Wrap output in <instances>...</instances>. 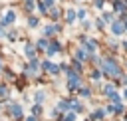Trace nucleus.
<instances>
[{
	"label": "nucleus",
	"instance_id": "423d86ee",
	"mask_svg": "<svg viewBox=\"0 0 127 121\" xmlns=\"http://www.w3.org/2000/svg\"><path fill=\"white\" fill-rule=\"evenodd\" d=\"M111 30H113L115 36L123 34V32H125V30H123V22H115V20H113V22H111Z\"/></svg>",
	"mask_w": 127,
	"mask_h": 121
},
{
	"label": "nucleus",
	"instance_id": "aec40b11",
	"mask_svg": "<svg viewBox=\"0 0 127 121\" xmlns=\"http://www.w3.org/2000/svg\"><path fill=\"white\" fill-rule=\"evenodd\" d=\"M75 58H77V60H83V58H85V50H77Z\"/></svg>",
	"mask_w": 127,
	"mask_h": 121
},
{
	"label": "nucleus",
	"instance_id": "2eb2a0df",
	"mask_svg": "<svg viewBox=\"0 0 127 121\" xmlns=\"http://www.w3.org/2000/svg\"><path fill=\"white\" fill-rule=\"evenodd\" d=\"M28 26H30V28H36V26H38V18H34V16L28 18Z\"/></svg>",
	"mask_w": 127,
	"mask_h": 121
},
{
	"label": "nucleus",
	"instance_id": "0eeeda50",
	"mask_svg": "<svg viewBox=\"0 0 127 121\" xmlns=\"http://www.w3.org/2000/svg\"><path fill=\"white\" fill-rule=\"evenodd\" d=\"M24 54H26V58L34 60V56H36V48H34L32 44H26V48H24Z\"/></svg>",
	"mask_w": 127,
	"mask_h": 121
},
{
	"label": "nucleus",
	"instance_id": "c756f323",
	"mask_svg": "<svg viewBox=\"0 0 127 121\" xmlns=\"http://www.w3.org/2000/svg\"><path fill=\"white\" fill-rule=\"evenodd\" d=\"M125 99H127V89H125Z\"/></svg>",
	"mask_w": 127,
	"mask_h": 121
},
{
	"label": "nucleus",
	"instance_id": "dca6fc26",
	"mask_svg": "<svg viewBox=\"0 0 127 121\" xmlns=\"http://www.w3.org/2000/svg\"><path fill=\"white\" fill-rule=\"evenodd\" d=\"M44 97H46V93H44V91H38V93H36V103H42Z\"/></svg>",
	"mask_w": 127,
	"mask_h": 121
},
{
	"label": "nucleus",
	"instance_id": "bb28decb",
	"mask_svg": "<svg viewBox=\"0 0 127 121\" xmlns=\"http://www.w3.org/2000/svg\"><path fill=\"white\" fill-rule=\"evenodd\" d=\"M26 121H36V117H34V115H32V117H28V119H26Z\"/></svg>",
	"mask_w": 127,
	"mask_h": 121
},
{
	"label": "nucleus",
	"instance_id": "1a4fd4ad",
	"mask_svg": "<svg viewBox=\"0 0 127 121\" xmlns=\"http://www.w3.org/2000/svg\"><path fill=\"white\" fill-rule=\"evenodd\" d=\"M12 115H14L16 119H20V117H22V107H20V105H12Z\"/></svg>",
	"mask_w": 127,
	"mask_h": 121
},
{
	"label": "nucleus",
	"instance_id": "9b49d317",
	"mask_svg": "<svg viewBox=\"0 0 127 121\" xmlns=\"http://www.w3.org/2000/svg\"><path fill=\"white\" fill-rule=\"evenodd\" d=\"M105 117V111L103 109H97V111H93V115H91V119H103Z\"/></svg>",
	"mask_w": 127,
	"mask_h": 121
},
{
	"label": "nucleus",
	"instance_id": "f257e3e1",
	"mask_svg": "<svg viewBox=\"0 0 127 121\" xmlns=\"http://www.w3.org/2000/svg\"><path fill=\"white\" fill-rule=\"evenodd\" d=\"M101 67H103V71L109 73V75H119V73H121V69L117 67V63H115L113 60H109V58H105V60L101 61Z\"/></svg>",
	"mask_w": 127,
	"mask_h": 121
},
{
	"label": "nucleus",
	"instance_id": "cd10ccee",
	"mask_svg": "<svg viewBox=\"0 0 127 121\" xmlns=\"http://www.w3.org/2000/svg\"><path fill=\"white\" fill-rule=\"evenodd\" d=\"M46 4H48V6H52V4H54V0H46Z\"/></svg>",
	"mask_w": 127,
	"mask_h": 121
},
{
	"label": "nucleus",
	"instance_id": "6ab92c4d",
	"mask_svg": "<svg viewBox=\"0 0 127 121\" xmlns=\"http://www.w3.org/2000/svg\"><path fill=\"white\" fill-rule=\"evenodd\" d=\"M46 46H48V40H44V38H42V40L38 42V48H42V50H46Z\"/></svg>",
	"mask_w": 127,
	"mask_h": 121
},
{
	"label": "nucleus",
	"instance_id": "39448f33",
	"mask_svg": "<svg viewBox=\"0 0 127 121\" xmlns=\"http://www.w3.org/2000/svg\"><path fill=\"white\" fill-rule=\"evenodd\" d=\"M42 67H44L46 71H50V73H58V71H60V65L52 63V61H44V63H42Z\"/></svg>",
	"mask_w": 127,
	"mask_h": 121
},
{
	"label": "nucleus",
	"instance_id": "4be33fe9",
	"mask_svg": "<svg viewBox=\"0 0 127 121\" xmlns=\"http://www.w3.org/2000/svg\"><path fill=\"white\" fill-rule=\"evenodd\" d=\"M73 119H75V115H73V113H67V115H65V119H64V121H73Z\"/></svg>",
	"mask_w": 127,
	"mask_h": 121
},
{
	"label": "nucleus",
	"instance_id": "b1692460",
	"mask_svg": "<svg viewBox=\"0 0 127 121\" xmlns=\"http://www.w3.org/2000/svg\"><path fill=\"white\" fill-rule=\"evenodd\" d=\"M6 93H8V89H6L4 85H0V95H6Z\"/></svg>",
	"mask_w": 127,
	"mask_h": 121
},
{
	"label": "nucleus",
	"instance_id": "7ed1b4c3",
	"mask_svg": "<svg viewBox=\"0 0 127 121\" xmlns=\"http://www.w3.org/2000/svg\"><path fill=\"white\" fill-rule=\"evenodd\" d=\"M58 52H60V44H58V42H48L46 54H48V56H54V54H58Z\"/></svg>",
	"mask_w": 127,
	"mask_h": 121
},
{
	"label": "nucleus",
	"instance_id": "f8f14e48",
	"mask_svg": "<svg viewBox=\"0 0 127 121\" xmlns=\"http://www.w3.org/2000/svg\"><path fill=\"white\" fill-rule=\"evenodd\" d=\"M83 44H85V48H87L89 52H95V48H97V44H95L93 40H89V42H83Z\"/></svg>",
	"mask_w": 127,
	"mask_h": 121
},
{
	"label": "nucleus",
	"instance_id": "412c9836",
	"mask_svg": "<svg viewBox=\"0 0 127 121\" xmlns=\"http://www.w3.org/2000/svg\"><path fill=\"white\" fill-rule=\"evenodd\" d=\"M91 77H93V79H99V77H101V71H97V69H95V71L91 73Z\"/></svg>",
	"mask_w": 127,
	"mask_h": 121
},
{
	"label": "nucleus",
	"instance_id": "393cba45",
	"mask_svg": "<svg viewBox=\"0 0 127 121\" xmlns=\"http://www.w3.org/2000/svg\"><path fill=\"white\" fill-rule=\"evenodd\" d=\"M103 18H105V20H107V22H113V16H111V14H105V16H103Z\"/></svg>",
	"mask_w": 127,
	"mask_h": 121
},
{
	"label": "nucleus",
	"instance_id": "9d476101",
	"mask_svg": "<svg viewBox=\"0 0 127 121\" xmlns=\"http://www.w3.org/2000/svg\"><path fill=\"white\" fill-rule=\"evenodd\" d=\"M38 71V61L36 60H32L30 61V65H28V73H36Z\"/></svg>",
	"mask_w": 127,
	"mask_h": 121
},
{
	"label": "nucleus",
	"instance_id": "f03ea898",
	"mask_svg": "<svg viewBox=\"0 0 127 121\" xmlns=\"http://www.w3.org/2000/svg\"><path fill=\"white\" fill-rule=\"evenodd\" d=\"M67 71V81H69V87L71 89H77L79 87V77H77V71H73V69H65Z\"/></svg>",
	"mask_w": 127,
	"mask_h": 121
},
{
	"label": "nucleus",
	"instance_id": "6e6552de",
	"mask_svg": "<svg viewBox=\"0 0 127 121\" xmlns=\"http://www.w3.org/2000/svg\"><path fill=\"white\" fill-rule=\"evenodd\" d=\"M58 30H60V26H46V28H44V34H46V36H52V34L58 32Z\"/></svg>",
	"mask_w": 127,
	"mask_h": 121
},
{
	"label": "nucleus",
	"instance_id": "c85d7f7f",
	"mask_svg": "<svg viewBox=\"0 0 127 121\" xmlns=\"http://www.w3.org/2000/svg\"><path fill=\"white\" fill-rule=\"evenodd\" d=\"M2 36H4V30H2V28H0V38H2Z\"/></svg>",
	"mask_w": 127,
	"mask_h": 121
},
{
	"label": "nucleus",
	"instance_id": "5701e85b",
	"mask_svg": "<svg viewBox=\"0 0 127 121\" xmlns=\"http://www.w3.org/2000/svg\"><path fill=\"white\" fill-rule=\"evenodd\" d=\"M79 93H81L83 97H87V95H89V89H79Z\"/></svg>",
	"mask_w": 127,
	"mask_h": 121
},
{
	"label": "nucleus",
	"instance_id": "ddd939ff",
	"mask_svg": "<svg viewBox=\"0 0 127 121\" xmlns=\"http://www.w3.org/2000/svg\"><path fill=\"white\" fill-rule=\"evenodd\" d=\"M113 8H115L117 12H121V10H125V6H123V2H121V0H115V4H113Z\"/></svg>",
	"mask_w": 127,
	"mask_h": 121
},
{
	"label": "nucleus",
	"instance_id": "a878e982",
	"mask_svg": "<svg viewBox=\"0 0 127 121\" xmlns=\"http://www.w3.org/2000/svg\"><path fill=\"white\" fill-rule=\"evenodd\" d=\"M95 6L97 8H103V0H95Z\"/></svg>",
	"mask_w": 127,
	"mask_h": 121
},
{
	"label": "nucleus",
	"instance_id": "a211bd4d",
	"mask_svg": "<svg viewBox=\"0 0 127 121\" xmlns=\"http://www.w3.org/2000/svg\"><path fill=\"white\" fill-rule=\"evenodd\" d=\"M109 99H111V101H113V103H115V105H119V101H121V99H119V95H117V93H111V97H109Z\"/></svg>",
	"mask_w": 127,
	"mask_h": 121
},
{
	"label": "nucleus",
	"instance_id": "4468645a",
	"mask_svg": "<svg viewBox=\"0 0 127 121\" xmlns=\"http://www.w3.org/2000/svg\"><path fill=\"white\" fill-rule=\"evenodd\" d=\"M107 111H109V113H121V111H123V107H121V105H113V107H109Z\"/></svg>",
	"mask_w": 127,
	"mask_h": 121
},
{
	"label": "nucleus",
	"instance_id": "20e7f679",
	"mask_svg": "<svg viewBox=\"0 0 127 121\" xmlns=\"http://www.w3.org/2000/svg\"><path fill=\"white\" fill-rule=\"evenodd\" d=\"M14 20H16V12H14V10H8V12H6V16H4V20H2V26L12 24Z\"/></svg>",
	"mask_w": 127,
	"mask_h": 121
},
{
	"label": "nucleus",
	"instance_id": "f3484780",
	"mask_svg": "<svg viewBox=\"0 0 127 121\" xmlns=\"http://www.w3.org/2000/svg\"><path fill=\"white\" fill-rule=\"evenodd\" d=\"M73 20H75V12H73V10H69V12H67V22L71 24Z\"/></svg>",
	"mask_w": 127,
	"mask_h": 121
}]
</instances>
